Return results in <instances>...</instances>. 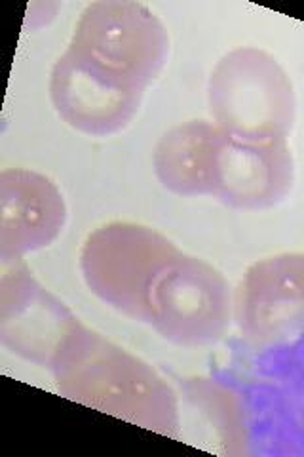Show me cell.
Segmentation results:
<instances>
[{
  "instance_id": "30bf717a",
  "label": "cell",
  "mask_w": 304,
  "mask_h": 457,
  "mask_svg": "<svg viewBox=\"0 0 304 457\" xmlns=\"http://www.w3.org/2000/svg\"><path fill=\"white\" fill-rule=\"evenodd\" d=\"M67 220L62 191L46 176L23 168L0 174V255L16 262L50 246Z\"/></svg>"
},
{
  "instance_id": "277c9868",
  "label": "cell",
  "mask_w": 304,
  "mask_h": 457,
  "mask_svg": "<svg viewBox=\"0 0 304 457\" xmlns=\"http://www.w3.org/2000/svg\"><path fill=\"white\" fill-rule=\"evenodd\" d=\"M233 319V294L221 270L179 253L156 275L147 297V324L177 347L219 341Z\"/></svg>"
},
{
  "instance_id": "6da1fadb",
  "label": "cell",
  "mask_w": 304,
  "mask_h": 457,
  "mask_svg": "<svg viewBox=\"0 0 304 457\" xmlns=\"http://www.w3.org/2000/svg\"><path fill=\"white\" fill-rule=\"evenodd\" d=\"M52 371L67 398L171 438L179 436L177 396L169 385L152 366L82 324L57 354Z\"/></svg>"
},
{
  "instance_id": "7a4b0ae2",
  "label": "cell",
  "mask_w": 304,
  "mask_h": 457,
  "mask_svg": "<svg viewBox=\"0 0 304 457\" xmlns=\"http://www.w3.org/2000/svg\"><path fill=\"white\" fill-rule=\"evenodd\" d=\"M211 120L228 136L287 141L297 117L293 82L276 57L242 46L217 62L208 82Z\"/></svg>"
},
{
  "instance_id": "ba28073f",
  "label": "cell",
  "mask_w": 304,
  "mask_h": 457,
  "mask_svg": "<svg viewBox=\"0 0 304 457\" xmlns=\"http://www.w3.org/2000/svg\"><path fill=\"white\" fill-rule=\"evenodd\" d=\"M236 320L253 341H278L304 330V253L253 263L236 294Z\"/></svg>"
},
{
  "instance_id": "8fae6325",
  "label": "cell",
  "mask_w": 304,
  "mask_h": 457,
  "mask_svg": "<svg viewBox=\"0 0 304 457\" xmlns=\"http://www.w3.org/2000/svg\"><path fill=\"white\" fill-rule=\"evenodd\" d=\"M225 132L213 120L173 126L156 143L152 166L162 187L177 196H211L213 178Z\"/></svg>"
},
{
  "instance_id": "9c48e42d",
  "label": "cell",
  "mask_w": 304,
  "mask_h": 457,
  "mask_svg": "<svg viewBox=\"0 0 304 457\" xmlns=\"http://www.w3.org/2000/svg\"><path fill=\"white\" fill-rule=\"evenodd\" d=\"M295 181L287 141H250L225 134L217 154L213 198L245 212L278 206Z\"/></svg>"
},
{
  "instance_id": "8992f818",
  "label": "cell",
  "mask_w": 304,
  "mask_h": 457,
  "mask_svg": "<svg viewBox=\"0 0 304 457\" xmlns=\"http://www.w3.org/2000/svg\"><path fill=\"white\" fill-rule=\"evenodd\" d=\"M144 92L112 79L80 54L67 48L50 77V99L75 130L107 137L119 134L139 112Z\"/></svg>"
},
{
  "instance_id": "52a82bcc",
  "label": "cell",
  "mask_w": 304,
  "mask_h": 457,
  "mask_svg": "<svg viewBox=\"0 0 304 457\" xmlns=\"http://www.w3.org/2000/svg\"><path fill=\"white\" fill-rule=\"evenodd\" d=\"M80 326L65 303L33 278L21 260L4 263L0 288V337L4 347L40 366H53Z\"/></svg>"
},
{
  "instance_id": "5b68a950",
  "label": "cell",
  "mask_w": 304,
  "mask_h": 457,
  "mask_svg": "<svg viewBox=\"0 0 304 457\" xmlns=\"http://www.w3.org/2000/svg\"><path fill=\"white\" fill-rule=\"evenodd\" d=\"M69 48L112 79L144 92L168 62L169 37L147 6L94 3L82 12Z\"/></svg>"
},
{
  "instance_id": "3957f363",
  "label": "cell",
  "mask_w": 304,
  "mask_h": 457,
  "mask_svg": "<svg viewBox=\"0 0 304 457\" xmlns=\"http://www.w3.org/2000/svg\"><path fill=\"white\" fill-rule=\"evenodd\" d=\"M181 250L154 228L109 223L86 238L80 270L101 302L147 324V297L156 275Z\"/></svg>"
}]
</instances>
